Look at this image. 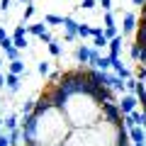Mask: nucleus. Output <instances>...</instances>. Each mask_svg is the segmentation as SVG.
I'll list each match as a JSON object with an SVG mask.
<instances>
[{
	"mask_svg": "<svg viewBox=\"0 0 146 146\" xmlns=\"http://www.w3.org/2000/svg\"><path fill=\"white\" fill-rule=\"evenodd\" d=\"M34 10H36V7L32 5V0H29V3H27V7H25V15H22V22H25V20H29V17L34 15Z\"/></svg>",
	"mask_w": 146,
	"mask_h": 146,
	"instance_id": "obj_28",
	"label": "nucleus"
},
{
	"mask_svg": "<svg viewBox=\"0 0 146 146\" xmlns=\"http://www.w3.org/2000/svg\"><path fill=\"white\" fill-rule=\"evenodd\" d=\"M10 3H12V0H0V10L7 12V10H10Z\"/></svg>",
	"mask_w": 146,
	"mask_h": 146,
	"instance_id": "obj_34",
	"label": "nucleus"
},
{
	"mask_svg": "<svg viewBox=\"0 0 146 146\" xmlns=\"http://www.w3.org/2000/svg\"><path fill=\"white\" fill-rule=\"evenodd\" d=\"M12 46L20 49V51H25V49H27V34L25 36H12Z\"/></svg>",
	"mask_w": 146,
	"mask_h": 146,
	"instance_id": "obj_19",
	"label": "nucleus"
},
{
	"mask_svg": "<svg viewBox=\"0 0 146 146\" xmlns=\"http://www.w3.org/2000/svg\"><path fill=\"white\" fill-rule=\"evenodd\" d=\"M3 85H5V76H3V71H0V90H3Z\"/></svg>",
	"mask_w": 146,
	"mask_h": 146,
	"instance_id": "obj_39",
	"label": "nucleus"
},
{
	"mask_svg": "<svg viewBox=\"0 0 146 146\" xmlns=\"http://www.w3.org/2000/svg\"><path fill=\"white\" fill-rule=\"evenodd\" d=\"M136 83H139V88H136V98H139V105H146V66L144 63H136Z\"/></svg>",
	"mask_w": 146,
	"mask_h": 146,
	"instance_id": "obj_4",
	"label": "nucleus"
},
{
	"mask_svg": "<svg viewBox=\"0 0 146 146\" xmlns=\"http://www.w3.org/2000/svg\"><path fill=\"white\" fill-rule=\"evenodd\" d=\"M122 44H124V39H122V34L112 36V39L107 42V46H110V56H119V54H122Z\"/></svg>",
	"mask_w": 146,
	"mask_h": 146,
	"instance_id": "obj_11",
	"label": "nucleus"
},
{
	"mask_svg": "<svg viewBox=\"0 0 146 146\" xmlns=\"http://www.w3.org/2000/svg\"><path fill=\"white\" fill-rule=\"evenodd\" d=\"M90 66H95L98 71H110V56H98Z\"/></svg>",
	"mask_w": 146,
	"mask_h": 146,
	"instance_id": "obj_15",
	"label": "nucleus"
},
{
	"mask_svg": "<svg viewBox=\"0 0 146 146\" xmlns=\"http://www.w3.org/2000/svg\"><path fill=\"white\" fill-rule=\"evenodd\" d=\"M100 117H102V119H110V122H122V117H124V115H122L119 105H117L115 100H105Z\"/></svg>",
	"mask_w": 146,
	"mask_h": 146,
	"instance_id": "obj_3",
	"label": "nucleus"
},
{
	"mask_svg": "<svg viewBox=\"0 0 146 146\" xmlns=\"http://www.w3.org/2000/svg\"><path fill=\"white\" fill-rule=\"evenodd\" d=\"M0 146H10V136H7V131H5V129L0 131Z\"/></svg>",
	"mask_w": 146,
	"mask_h": 146,
	"instance_id": "obj_32",
	"label": "nucleus"
},
{
	"mask_svg": "<svg viewBox=\"0 0 146 146\" xmlns=\"http://www.w3.org/2000/svg\"><path fill=\"white\" fill-rule=\"evenodd\" d=\"M25 34H27V25L22 22V25H17V27H15V32H12V36H25Z\"/></svg>",
	"mask_w": 146,
	"mask_h": 146,
	"instance_id": "obj_30",
	"label": "nucleus"
},
{
	"mask_svg": "<svg viewBox=\"0 0 146 146\" xmlns=\"http://www.w3.org/2000/svg\"><path fill=\"white\" fill-rule=\"evenodd\" d=\"M119 110H122V115H129L131 110H136L139 107V98L136 95H131V93H122V98H119Z\"/></svg>",
	"mask_w": 146,
	"mask_h": 146,
	"instance_id": "obj_5",
	"label": "nucleus"
},
{
	"mask_svg": "<svg viewBox=\"0 0 146 146\" xmlns=\"http://www.w3.org/2000/svg\"><path fill=\"white\" fill-rule=\"evenodd\" d=\"M144 3H146V0H131V5H139V7L144 5Z\"/></svg>",
	"mask_w": 146,
	"mask_h": 146,
	"instance_id": "obj_40",
	"label": "nucleus"
},
{
	"mask_svg": "<svg viewBox=\"0 0 146 146\" xmlns=\"http://www.w3.org/2000/svg\"><path fill=\"white\" fill-rule=\"evenodd\" d=\"M136 88H139L136 78H134V76H129V78L124 80V93H131V95H136Z\"/></svg>",
	"mask_w": 146,
	"mask_h": 146,
	"instance_id": "obj_16",
	"label": "nucleus"
},
{
	"mask_svg": "<svg viewBox=\"0 0 146 146\" xmlns=\"http://www.w3.org/2000/svg\"><path fill=\"white\" fill-rule=\"evenodd\" d=\"M20 3H29V0H20Z\"/></svg>",
	"mask_w": 146,
	"mask_h": 146,
	"instance_id": "obj_44",
	"label": "nucleus"
},
{
	"mask_svg": "<svg viewBox=\"0 0 146 146\" xmlns=\"http://www.w3.org/2000/svg\"><path fill=\"white\" fill-rule=\"evenodd\" d=\"M20 131L25 144L34 141L39 146H61L71 131V124H68L61 107L36 102L32 115L20 117Z\"/></svg>",
	"mask_w": 146,
	"mask_h": 146,
	"instance_id": "obj_1",
	"label": "nucleus"
},
{
	"mask_svg": "<svg viewBox=\"0 0 146 146\" xmlns=\"http://www.w3.org/2000/svg\"><path fill=\"white\" fill-rule=\"evenodd\" d=\"M0 131H3V117H0Z\"/></svg>",
	"mask_w": 146,
	"mask_h": 146,
	"instance_id": "obj_42",
	"label": "nucleus"
},
{
	"mask_svg": "<svg viewBox=\"0 0 146 146\" xmlns=\"http://www.w3.org/2000/svg\"><path fill=\"white\" fill-rule=\"evenodd\" d=\"M5 58H7V61H15V58H20V49L7 46V49H5Z\"/></svg>",
	"mask_w": 146,
	"mask_h": 146,
	"instance_id": "obj_23",
	"label": "nucleus"
},
{
	"mask_svg": "<svg viewBox=\"0 0 146 146\" xmlns=\"http://www.w3.org/2000/svg\"><path fill=\"white\" fill-rule=\"evenodd\" d=\"M95 5H98V0H83V3H80V7H83V10H93Z\"/></svg>",
	"mask_w": 146,
	"mask_h": 146,
	"instance_id": "obj_31",
	"label": "nucleus"
},
{
	"mask_svg": "<svg viewBox=\"0 0 146 146\" xmlns=\"http://www.w3.org/2000/svg\"><path fill=\"white\" fill-rule=\"evenodd\" d=\"M141 107H144V115H146V105H141Z\"/></svg>",
	"mask_w": 146,
	"mask_h": 146,
	"instance_id": "obj_43",
	"label": "nucleus"
},
{
	"mask_svg": "<svg viewBox=\"0 0 146 146\" xmlns=\"http://www.w3.org/2000/svg\"><path fill=\"white\" fill-rule=\"evenodd\" d=\"M61 27H63V32H66L63 39H66V42H73V39H76V29H78V22L68 15V17H63V25Z\"/></svg>",
	"mask_w": 146,
	"mask_h": 146,
	"instance_id": "obj_6",
	"label": "nucleus"
},
{
	"mask_svg": "<svg viewBox=\"0 0 146 146\" xmlns=\"http://www.w3.org/2000/svg\"><path fill=\"white\" fill-rule=\"evenodd\" d=\"M27 32L34 34V36H42L44 32H49V29H46V22H36V25H27Z\"/></svg>",
	"mask_w": 146,
	"mask_h": 146,
	"instance_id": "obj_14",
	"label": "nucleus"
},
{
	"mask_svg": "<svg viewBox=\"0 0 146 146\" xmlns=\"http://www.w3.org/2000/svg\"><path fill=\"white\" fill-rule=\"evenodd\" d=\"M76 36H80V39H85V36H93V27H88V25H80V22H78Z\"/></svg>",
	"mask_w": 146,
	"mask_h": 146,
	"instance_id": "obj_18",
	"label": "nucleus"
},
{
	"mask_svg": "<svg viewBox=\"0 0 146 146\" xmlns=\"http://www.w3.org/2000/svg\"><path fill=\"white\" fill-rule=\"evenodd\" d=\"M7 36V32H5V27H0V42H3V39H5Z\"/></svg>",
	"mask_w": 146,
	"mask_h": 146,
	"instance_id": "obj_38",
	"label": "nucleus"
},
{
	"mask_svg": "<svg viewBox=\"0 0 146 146\" xmlns=\"http://www.w3.org/2000/svg\"><path fill=\"white\" fill-rule=\"evenodd\" d=\"M34 105H36V100H27V102L22 105V115H32V112H34Z\"/></svg>",
	"mask_w": 146,
	"mask_h": 146,
	"instance_id": "obj_25",
	"label": "nucleus"
},
{
	"mask_svg": "<svg viewBox=\"0 0 146 146\" xmlns=\"http://www.w3.org/2000/svg\"><path fill=\"white\" fill-rule=\"evenodd\" d=\"M25 146H39V144H34V141H27V144Z\"/></svg>",
	"mask_w": 146,
	"mask_h": 146,
	"instance_id": "obj_41",
	"label": "nucleus"
},
{
	"mask_svg": "<svg viewBox=\"0 0 146 146\" xmlns=\"http://www.w3.org/2000/svg\"><path fill=\"white\" fill-rule=\"evenodd\" d=\"M7 71L15 73V76H27V68H25V61H20V58H15V61L7 63Z\"/></svg>",
	"mask_w": 146,
	"mask_h": 146,
	"instance_id": "obj_12",
	"label": "nucleus"
},
{
	"mask_svg": "<svg viewBox=\"0 0 146 146\" xmlns=\"http://www.w3.org/2000/svg\"><path fill=\"white\" fill-rule=\"evenodd\" d=\"M90 51H93V49H90L88 44H80V46L76 49V61H78L80 66H85V63H90Z\"/></svg>",
	"mask_w": 146,
	"mask_h": 146,
	"instance_id": "obj_10",
	"label": "nucleus"
},
{
	"mask_svg": "<svg viewBox=\"0 0 146 146\" xmlns=\"http://www.w3.org/2000/svg\"><path fill=\"white\" fill-rule=\"evenodd\" d=\"M127 134H129V141L131 144H136V141H146V129L141 124H134L127 129Z\"/></svg>",
	"mask_w": 146,
	"mask_h": 146,
	"instance_id": "obj_8",
	"label": "nucleus"
},
{
	"mask_svg": "<svg viewBox=\"0 0 146 146\" xmlns=\"http://www.w3.org/2000/svg\"><path fill=\"white\" fill-rule=\"evenodd\" d=\"M44 22H46V25H63V17H61V15H51V12H49V15H44Z\"/></svg>",
	"mask_w": 146,
	"mask_h": 146,
	"instance_id": "obj_22",
	"label": "nucleus"
},
{
	"mask_svg": "<svg viewBox=\"0 0 146 146\" xmlns=\"http://www.w3.org/2000/svg\"><path fill=\"white\" fill-rule=\"evenodd\" d=\"M61 146H105V141L95 127H71Z\"/></svg>",
	"mask_w": 146,
	"mask_h": 146,
	"instance_id": "obj_2",
	"label": "nucleus"
},
{
	"mask_svg": "<svg viewBox=\"0 0 146 146\" xmlns=\"http://www.w3.org/2000/svg\"><path fill=\"white\" fill-rule=\"evenodd\" d=\"M0 68H3V61H0Z\"/></svg>",
	"mask_w": 146,
	"mask_h": 146,
	"instance_id": "obj_45",
	"label": "nucleus"
},
{
	"mask_svg": "<svg viewBox=\"0 0 146 146\" xmlns=\"http://www.w3.org/2000/svg\"><path fill=\"white\" fill-rule=\"evenodd\" d=\"M102 34V27H93V36H100Z\"/></svg>",
	"mask_w": 146,
	"mask_h": 146,
	"instance_id": "obj_37",
	"label": "nucleus"
},
{
	"mask_svg": "<svg viewBox=\"0 0 146 146\" xmlns=\"http://www.w3.org/2000/svg\"><path fill=\"white\" fill-rule=\"evenodd\" d=\"M36 71H39V76H49V71H51V63H49V61H39Z\"/></svg>",
	"mask_w": 146,
	"mask_h": 146,
	"instance_id": "obj_24",
	"label": "nucleus"
},
{
	"mask_svg": "<svg viewBox=\"0 0 146 146\" xmlns=\"http://www.w3.org/2000/svg\"><path fill=\"white\" fill-rule=\"evenodd\" d=\"M46 46H49V54L51 56H61V44H58V39H51Z\"/></svg>",
	"mask_w": 146,
	"mask_h": 146,
	"instance_id": "obj_20",
	"label": "nucleus"
},
{
	"mask_svg": "<svg viewBox=\"0 0 146 146\" xmlns=\"http://www.w3.org/2000/svg\"><path fill=\"white\" fill-rule=\"evenodd\" d=\"M7 136H10V146H20V144H22V131H20V127L12 129V131H7Z\"/></svg>",
	"mask_w": 146,
	"mask_h": 146,
	"instance_id": "obj_17",
	"label": "nucleus"
},
{
	"mask_svg": "<svg viewBox=\"0 0 146 146\" xmlns=\"http://www.w3.org/2000/svg\"><path fill=\"white\" fill-rule=\"evenodd\" d=\"M100 5H102L105 12H107V10H112V0H100Z\"/></svg>",
	"mask_w": 146,
	"mask_h": 146,
	"instance_id": "obj_35",
	"label": "nucleus"
},
{
	"mask_svg": "<svg viewBox=\"0 0 146 146\" xmlns=\"http://www.w3.org/2000/svg\"><path fill=\"white\" fill-rule=\"evenodd\" d=\"M20 127V117L17 115H7L5 119H3V129L5 131H12V129H17Z\"/></svg>",
	"mask_w": 146,
	"mask_h": 146,
	"instance_id": "obj_13",
	"label": "nucleus"
},
{
	"mask_svg": "<svg viewBox=\"0 0 146 146\" xmlns=\"http://www.w3.org/2000/svg\"><path fill=\"white\" fill-rule=\"evenodd\" d=\"M102 22H105V27H112V25H115V15H112V10H107L102 15Z\"/></svg>",
	"mask_w": 146,
	"mask_h": 146,
	"instance_id": "obj_27",
	"label": "nucleus"
},
{
	"mask_svg": "<svg viewBox=\"0 0 146 146\" xmlns=\"http://www.w3.org/2000/svg\"><path fill=\"white\" fill-rule=\"evenodd\" d=\"M136 29V15L134 12H124L122 17V34H134Z\"/></svg>",
	"mask_w": 146,
	"mask_h": 146,
	"instance_id": "obj_7",
	"label": "nucleus"
},
{
	"mask_svg": "<svg viewBox=\"0 0 146 146\" xmlns=\"http://www.w3.org/2000/svg\"><path fill=\"white\" fill-rule=\"evenodd\" d=\"M39 39H42V42H44V44H49V42H51V39H54V36H51V34H49V32H44V34H42V36H39Z\"/></svg>",
	"mask_w": 146,
	"mask_h": 146,
	"instance_id": "obj_36",
	"label": "nucleus"
},
{
	"mask_svg": "<svg viewBox=\"0 0 146 146\" xmlns=\"http://www.w3.org/2000/svg\"><path fill=\"white\" fill-rule=\"evenodd\" d=\"M102 34L107 36V39H112V36H117V34H119V29H117V25H112V27H105V29H102Z\"/></svg>",
	"mask_w": 146,
	"mask_h": 146,
	"instance_id": "obj_26",
	"label": "nucleus"
},
{
	"mask_svg": "<svg viewBox=\"0 0 146 146\" xmlns=\"http://www.w3.org/2000/svg\"><path fill=\"white\" fill-rule=\"evenodd\" d=\"M107 42H110V39H107L105 34H100V36H93V49H105V46H107Z\"/></svg>",
	"mask_w": 146,
	"mask_h": 146,
	"instance_id": "obj_21",
	"label": "nucleus"
},
{
	"mask_svg": "<svg viewBox=\"0 0 146 146\" xmlns=\"http://www.w3.org/2000/svg\"><path fill=\"white\" fill-rule=\"evenodd\" d=\"M139 56H141V46H139V44H131V61H139Z\"/></svg>",
	"mask_w": 146,
	"mask_h": 146,
	"instance_id": "obj_29",
	"label": "nucleus"
},
{
	"mask_svg": "<svg viewBox=\"0 0 146 146\" xmlns=\"http://www.w3.org/2000/svg\"><path fill=\"white\" fill-rule=\"evenodd\" d=\"M20 80H22V76H15V73H10V71L5 73V88L10 90V93H17V90H20V85H22Z\"/></svg>",
	"mask_w": 146,
	"mask_h": 146,
	"instance_id": "obj_9",
	"label": "nucleus"
},
{
	"mask_svg": "<svg viewBox=\"0 0 146 146\" xmlns=\"http://www.w3.org/2000/svg\"><path fill=\"white\" fill-rule=\"evenodd\" d=\"M7 46H12V36H5V39L0 42V49H3V51H5Z\"/></svg>",
	"mask_w": 146,
	"mask_h": 146,
	"instance_id": "obj_33",
	"label": "nucleus"
}]
</instances>
